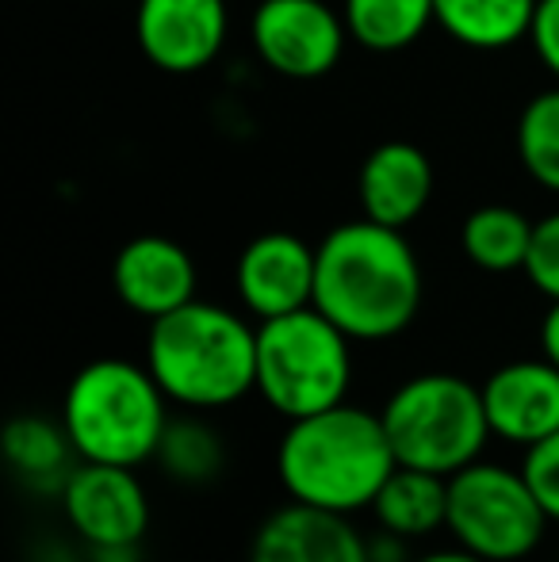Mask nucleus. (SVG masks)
I'll list each match as a JSON object with an SVG mask.
<instances>
[{"instance_id":"b1692460","label":"nucleus","mask_w":559,"mask_h":562,"mask_svg":"<svg viewBox=\"0 0 559 562\" xmlns=\"http://www.w3.org/2000/svg\"><path fill=\"white\" fill-rule=\"evenodd\" d=\"M529 486L537 490L540 505L552 520H559V432H552L540 445L525 448V463H522Z\"/></svg>"},{"instance_id":"393cba45","label":"nucleus","mask_w":559,"mask_h":562,"mask_svg":"<svg viewBox=\"0 0 559 562\" xmlns=\"http://www.w3.org/2000/svg\"><path fill=\"white\" fill-rule=\"evenodd\" d=\"M529 43H533V54L540 58V66L559 81V0H537Z\"/></svg>"},{"instance_id":"20e7f679","label":"nucleus","mask_w":559,"mask_h":562,"mask_svg":"<svg viewBox=\"0 0 559 562\" xmlns=\"http://www.w3.org/2000/svg\"><path fill=\"white\" fill-rule=\"evenodd\" d=\"M165 402L169 398L149 368L104 356L74 375L62 402V425L85 463L138 467L157 456L165 437Z\"/></svg>"},{"instance_id":"f8f14e48","label":"nucleus","mask_w":559,"mask_h":562,"mask_svg":"<svg viewBox=\"0 0 559 562\" xmlns=\"http://www.w3.org/2000/svg\"><path fill=\"white\" fill-rule=\"evenodd\" d=\"M479 391L494 437L533 448L559 432V368L552 360L502 363Z\"/></svg>"},{"instance_id":"bb28decb","label":"nucleus","mask_w":559,"mask_h":562,"mask_svg":"<svg viewBox=\"0 0 559 562\" xmlns=\"http://www.w3.org/2000/svg\"><path fill=\"white\" fill-rule=\"evenodd\" d=\"M403 536L395 532H383L380 540L368 543V551H372V562H403Z\"/></svg>"},{"instance_id":"6e6552de","label":"nucleus","mask_w":559,"mask_h":562,"mask_svg":"<svg viewBox=\"0 0 559 562\" xmlns=\"http://www.w3.org/2000/svg\"><path fill=\"white\" fill-rule=\"evenodd\" d=\"M249 38L272 74L318 81L342 61L349 27L326 0H261L249 23Z\"/></svg>"},{"instance_id":"ddd939ff","label":"nucleus","mask_w":559,"mask_h":562,"mask_svg":"<svg viewBox=\"0 0 559 562\" xmlns=\"http://www.w3.org/2000/svg\"><path fill=\"white\" fill-rule=\"evenodd\" d=\"M112 288L123 306L157 322L195 299V265L185 245L172 237L142 234L115 252Z\"/></svg>"},{"instance_id":"9d476101","label":"nucleus","mask_w":559,"mask_h":562,"mask_svg":"<svg viewBox=\"0 0 559 562\" xmlns=\"http://www.w3.org/2000/svg\"><path fill=\"white\" fill-rule=\"evenodd\" d=\"M231 35L226 0H138L135 38L149 66L200 74L223 54Z\"/></svg>"},{"instance_id":"a211bd4d","label":"nucleus","mask_w":559,"mask_h":562,"mask_svg":"<svg viewBox=\"0 0 559 562\" xmlns=\"http://www.w3.org/2000/svg\"><path fill=\"white\" fill-rule=\"evenodd\" d=\"M0 445H4V459L23 482H31L35 490H58L62 494L69 471H74L69 456H77L66 437V425L38 414H23L4 425Z\"/></svg>"},{"instance_id":"c85d7f7f","label":"nucleus","mask_w":559,"mask_h":562,"mask_svg":"<svg viewBox=\"0 0 559 562\" xmlns=\"http://www.w3.org/2000/svg\"><path fill=\"white\" fill-rule=\"evenodd\" d=\"M418 562H491V559L476 555V551H468V548H448V551H433V555H425Z\"/></svg>"},{"instance_id":"f257e3e1","label":"nucleus","mask_w":559,"mask_h":562,"mask_svg":"<svg viewBox=\"0 0 559 562\" xmlns=\"http://www.w3.org/2000/svg\"><path fill=\"white\" fill-rule=\"evenodd\" d=\"M314 265V306L353 340L399 337L422 306V265L403 229L357 218L329 229Z\"/></svg>"},{"instance_id":"9b49d317","label":"nucleus","mask_w":559,"mask_h":562,"mask_svg":"<svg viewBox=\"0 0 559 562\" xmlns=\"http://www.w3.org/2000/svg\"><path fill=\"white\" fill-rule=\"evenodd\" d=\"M314 265L318 249L288 229L254 237L234 268L242 306L261 322L314 306Z\"/></svg>"},{"instance_id":"4468645a","label":"nucleus","mask_w":559,"mask_h":562,"mask_svg":"<svg viewBox=\"0 0 559 562\" xmlns=\"http://www.w3.org/2000/svg\"><path fill=\"white\" fill-rule=\"evenodd\" d=\"M249 562H372V551L349 517L291 502L257 528Z\"/></svg>"},{"instance_id":"dca6fc26","label":"nucleus","mask_w":559,"mask_h":562,"mask_svg":"<svg viewBox=\"0 0 559 562\" xmlns=\"http://www.w3.org/2000/svg\"><path fill=\"white\" fill-rule=\"evenodd\" d=\"M537 0H433L437 27L468 50H506L529 38Z\"/></svg>"},{"instance_id":"f03ea898","label":"nucleus","mask_w":559,"mask_h":562,"mask_svg":"<svg viewBox=\"0 0 559 562\" xmlns=\"http://www.w3.org/2000/svg\"><path fill=\"white\" fill-rule=\"evenodd\" d=\"M395 467L383 417L349 402L291 422L277 448V474L291 502L342 517L368 509Z\"/></svg>"},{"instance_id":"2eb2a0df","label":"nucleus","mask_w":559,"mask_h":562,"mask_svg":"<svg viewBox=\"0 0 559 562\" xmlns=\"http://www.w3.org/2000/svg\"><path fill=\"white\" fill-rule=\"evenodd\" d=\"M365 218L406 229L433 200V165L414 142H383L365 157L357 177Z\"/></svg>"},{"instance_id":"423d86ee","label":"nucleus","mask_w":559,"mask_h":562,"mask_svg":"<svg viewBox=\"0 0 559 562\" xmlns=\"http://www.w3.org/2000/svg\"><path fill=\"white\" fill-rule=\"evenodd\" d=\"M399 467H418L452 479L487 448L483 391L448 371H425L399 386L380 409Z\"/></svg>"},{"instance_id":"1a4fd4ad","label":"nucleus","mask_w":559,"mask_h":562,"mask_svg":"<svg viewBox=\"0 0 559 562\" xmlns=\"http://www.w3.org/2000/svg\"><path fill=\"white\" fill-rule=\"evenodd\" d=\"M62 509L89 548L138 543L149 528V497L135 479V467L85 463L74 467L62 486Z\"/></svg>"},{"instance_id":"5701e85b","label":"nucleus","mask_w":559,"mask_h":562,"mask_svg":"<svg viewBox=\"0 0 559 562\" xmlns=\"http://www.w3.org/2000/svg\"><path fill=\"white\" fill-rule=\"evenodd\" d=\"M522 272L529 276V283L548 303H559V211L545 215L533 226L529 260H525Z\"/></svg>"},{"instance_id":"cd10ccee","label":"nucleus","mask_w":559,"mask_h":562,"mask_svg":"<svg viewBox=\"0 0 559 562\" xmlns=\"http://www.w3.org/2000/svg\"><path fill=\"white\" fill-rule=\"evenodd\" d=\"M92 562H138V543H112V548H89Z\"/></svg>"},{"instance_id":"7ed1b4c3","label":"nucleus","mask_w":559,"mask_h":562,"mask_svg":"<svg viewBox=\"0 0 559 562\" xmlns=\"http://www.w3.org/2000/svg\"><path fill=\"white\" fill-rule=\"evenodd\" d=\"M146 368L177 406H231L257 391V329L226 306L192 299L149 322Z\"/></svg>"},{"instance_id":"f3484780","label":"nucleus","mask_w":559,"mask_h":562,"mask_svg":"<svg viewBox=\"0 0 559 562\" xmlns=\"http://www.w3.org/2000/svg\"><path fill=\"white\" fill-rule=\"evenodd\" d=\"M372 509L383 532H395L403 540L429 536L448 520V479L418 467H395V474L376 494Z\"/></svg>"},{"instance_id":"aec40b11","label":"nucleus","mask_w":559,"mask_h":562,"mask_svg":"<svg viewBox=\"0 0 559 562\" xmlns=\"http://www.w3.org/2000/svg\"><path fill=\"white\" fill-rule=\"evenodd\" d=\"M342 15L353 43L376 54L406 50L437 23L433 0H345Z\"/></svg>"},{"instance_id":"a878e982","label":"nucleus","mask_w":559,"mask_h":562,"mask_svg":"<svg viewBox=\"0 0 559 562\" xmlns=\"http://www.w3.org/2000/svg\"><path fill=\"white\" fill-rule=\"evenodd\" d=\"M540 352L559 368V303L548 306L545 322H540Z\"/></svg>"},{"instance_id":"39448f33","label":"nucleus","mask_w":559,"mask_h":562,"mask_svg":"<svg viewBox=\"0 0 559 562\" xmlns=\"http://www.w3.org/2000/svg\"><path fill=\"white\" fill-rule=\"evenodd\" d=\"M349 340L318 306L257 326V394L288 422L342 406L353 383Z\"/></svg>"},{"instance_id":"6ab92c4d","label":"nucleus","mask_w":559,"mask_h":562,"mask_svg":"<svg viewBox=\"0 0 559 562\" xmlns=\"http://www.w3.org/2000/svg\"><path fill=\"white\" fill-rule=\"evenodd\" d=\"M533 226L537 223H529L517 207L487 203V207H476L468 218H463L460 245L476 268L494 272V276H506V272L525 268V260H529Z\"/></svg>"},{"instance_id":"0eeeda50","label":"nucleus","mask_w":559,"mask_h":562,"mask_svg":"<svg viewBox=\"0 0 559 562\" xmlns=\"http://www.w3.org/2000/svg\"><path fill=\"white\" fill-rule=\"evenodd\" d=\"M548 513L525 471L502 463H468L448 479V520L456 543L491 562H517L545 540Z\"/></svg>"},{"instance_id":"4be33fe9","label":"nucleus","mask_w":559,"mask_h":562,"mask_svg":"<svg viewBox=\"0 0 559 562\" xmlns=\"http://www.w3.org/2000/svg\"><path fill=\"white\" fill-rule=\"evenodd\" d=\"M157 463L177 482L203 486V482H211L223 471V440H219L215 429H208L203 422H192V417L169 422L161 445H157Z\"/></svg>"},{"instance_id":"412c9836","label":"nucleus","mask_w":559,"mask_h":562,"mask_svg":"<svg viewBox=\"0 0 559 562\" xmlns=\"http://www.w3.org/2000/svg\"><path fill=\"white\" fill-rule=\"evenodd\" d=\"M517 157L545 192L559 195V85L545 89L517 115Z\"/></svg>"}]
</instances>
